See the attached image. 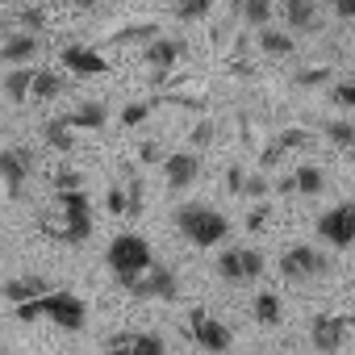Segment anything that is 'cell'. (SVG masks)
Instances as JSON below:
<instances>
[{
  "label": "cell",
  "instance_id": "obj_18",
  "mask_svg": "<svg viewBox=\"0 0 355 355\" xmlns=\"http://www.w3.org/2000/svg\"><path fill=\"white\" fill-rule=\"evenodd\" d=\"M67 88V80L59 71H46V67H34V84H30V105H42V101H55L59 92Z\"/></svg>",
  "mask_w": 355,
  "mask_h": 355
},
{
  "label": "cell",
  "instance_id": "obj_4",
  "mask_svg": "<svg viewBox=\"0 0 355 355\" xmlns=\"http://www.w3.org/2000/svg\"><path fill=\"white\" fill-rule=\"evenodd\" d=\"M38 230H42L51 243L80 247V243H88V234H92V214H55V209H46V214L38 218Z\"/></svg>",
  "mask_w": 355,
  "mask_h": 355
},
{
  "label": "cell",
  "instance_id": "obj_32",
  "mask_svg": "<svg viewBox=\"0 0 355 355\" xmlns=\"http://www.w3.org/2000/svg\"><path fill=\"white\" fill-rule=\"evenodd\" d=\"M171 13L180 17V21H197V17H209V13H214V5H209V0H197V5H175Z\"/></svg>",
  "mask_w": 355,
  "mask_h": 355
},
{
  "label": "cell",
  "instance_id": "obj_11",
  "mask_svg": "<svg viewBox=\"0 0 355 355\" xmlns=\"http://www.w3.org/2000/svg\"><path fill=\"white\" fill-rule=\"evenodd\" d=\"M351 334V318L347 313H322L313 326H309V343L322 351V355H334Z\"/></svg>",
  "mask_w": 355,
  "mask_h": 355
},
{
  "label": "cell",
  "instance_id": "obj_40",
  "mask_svg": "<svg viewBox=\"0 0 355 355\" xmlns=\"http://www.w3.org/2000/svg\"><path fill=\"white\" fill-rule=\"evenodd\" d=\"M243 180H247V175H243V167H230V171H226V189H230L234 197L243 193Z\"/></svg>",
  "mask_w": 355,
  "mask_h": 355
},
{
  "label": "cell",
  "instance_id": "obj_30",
  "mask_svg": "<svg viewBox=\"0 0 355 355\" xmlns=\"http://www.w3.org/2000/svg\"><path fill=\"white\" fill-rule=\"evenodd\" d=\"M239 13H243V17H247L251 26H268L276 9L268 5V0H247V5H239Z\"/></svg>",
  "mask_w": 355,
  "mask_h": 355
},
{
  "label": "cell",
  "instance_id": "obj_22",
  "mask_svg": "<svg viewBox=\"0 0 355 355\" xmlns=\"http://www.w3.org/2000/svg\"><path fill=\"white\" fill-rule=\"evenodd\" d=\"M30 84H34V67H13L5 76V96L17 105H30Z\"/></svg>",
  "mask_w": 355,
  "mask_h": 355
},
{
  "label": "cell",
  "instance_id": "obj_16",
  "mask_svg": "<svg viewBox=\"0 0 355 355\" xmlns=\"http://www.w3.org/2000/svg\"><path fill=\"white\" fill-rule=\"evenodd\" d=\"M38 51H42V38H34V34H5L0 38V59L13 63V67H26Z\"/></svg>",
  "mask_w": 355,
  "mask_h": 355
},
{
  "label": "cell",
  "instance_id": "obj_43",
  "mask_svg": "<svg viewBox=\"0 0 355 355\" xmlns=\"http://www.w3.org/2000/svg\"><path fill=\"white\" fill-rule=\"evenodd\" d=\"M0 355H9V351H5V347H0Z\"/></svg>",
  "mask_w": 355,
  "mask_h": 355
},
{
  "label": "cell",
  "instance_id": "obj_13",
  "mask_svg": "<svg viewBox=\"0 0 355 355\" xmlns=\"http://www.w3.org/2000/svg\"><path fill=\"white\" fill-rule=\"evenodd\" d=\"M280 272H284V280H313L326 272V259L313 247H288L280 255Z\"/></svg>",
  "mask_w": 355,
  "mask_h": 355
},
{
  "label": "cell",
  "instance_id": "obj_1",
  "mask_svg": "<svg viewBox=\"0 0 355 355\" xmlns=\"http://www.w3.org/2000/svg\"><path fill=\"white\" fill-rule=\"evenodd\" d=\"M38 318H46L63 330H80L88 322V305L67 288H51L46 297H38L30 305H17V322H38Z\"/></svg>",
  "mask_w": 355,
  "mask_h": 355
},
{
  "label": "cell",
  "instance_id": "obj_20",
  "mask_svg": "<svg viewBox=\"0 0 355 355\" xmlns=\"http://www.w3.org/2000/svg\"><path fill=\"white\" fill-rule=\"evenodd\" d=\"M51 21H55V9H34V5H26V9L13 13L17 34H34V38H38V30H46Z\"/></svg>",
  "mask_w": 355,
  "mask_h": 355
},
{
  "label": "cell",
  "instance_id": "obj_7",
  "mask_svg": "<svg viewBox=\"0 0 355 355\" xmlns=\"http://www.w3.org/2000/svg\"><path fill=\"white\" fill-rule=\"evenodd\" d=\"M125 293L138 297V301H171L175 293H180V284H175V272H171V268H163V263L155 259V263H150V268H146Z\"/></svg>",
  "mask_w": 355,
  "mask_h": 355
},
{
  "label": "cell",
  "instance_id": "obj_38",
  "mask_svg": "<svg viewBox=\"0 0 355 355\" xmlns=\"http://www.w3.org/2000/svg\"><path fill=\"white\" fill-rule=\"evenodd\" d=\"M193 142H197V146H209V142H214V121H201V125L193 130Z\"/></svg>",
  "mask_w": 355,
  "mask_h": 355
},
{
  "label": "cell",
  "instance_id": "obj_33",
  "mask_svg": "<svg viewBox=\"0 0 355 355\" xmlns=\"http://www.w3.org/2000/svg\"><path fill=\"white\" fill-rule=\"evenodd\" d=\"M326 134H330V142H334V146H343V150L355 142V130H351L347 121H330V125H326Z\"/></svg>",
  "mask_w": 355,
  "mask_h": 355
},
{
  "label": "cell",
  "instance_id": "obj_10",
  "mask_svg": "<svg viewBox=\"0 0 355 355\" xmlns=\"http://www.w3.org/2000/svg\"><path fill=\"white\" fill-rule=\"evenodd\" d=\"M318 234L330 243V247H351V239H355V205H334V209H326L322 218H318Z\"/></svg>",
  "mask_w": 355,
  "mask_h": 355
},
{
  "label": "cell",
  "instance_id": "obj_6",
  "mask_svg": "<svg viewBox=\"0 0 355 355\" xmlns=\"http://www.w3.org/2000/svg\"><path fill=\"white\" fill-rule=\"evenodd\" d=\"M218 276L230 280V284L259 280V276H263V251H259V247H230V251H222Z\"/></svg>",
  "mask_w": 355,
  "mask_h": 355
},
{
  "label": "cell",
  "instance_id": "obj_35",
  "mask_svg": "<svg viewBox=\"0 0 355 355\" xmlns=\"http://www.w3.org/2000/svg\"><path fill=\"white\" fill-rule=\"evenodd\" d=\"M130 334H134V330L113 334V338H109V347H105V355H125V351H130Z\"/></svg>",
  "mask_w": 355,
  "mask_h": 355
},
{
  "label": "cell",
  "instance_id": "obj_3",
  "mask_svg": "<svg viewBox=\"0 0 355 355\" xmlns=\"http://www.w3.org/2000/svg\"><path fill=\"white\" fill-rule=\"evenodd\" d=\"M105 259H109V268H113V276H117L121 288H130V284L155 263L146 239H138V234H117V239L109 243V255H105Z\"/></svg>",
  "mask_w": 355,
  "mask_h": 355
},
{
  "label": "cell",
  "instance_id": "obj_37",
  "mask_svg": "<svg viewBox=\"0 0 355 355\" xmlns=\"http://www.w3.org/2000/svg\"><path fill=\"white\" fill-rule=\"evenodd\" d=\"M146 113H150V105H130V109L121 113V121H125V125H138V121H142Z\"/></svg>",
  "mask_w": 355,
  "mask_h": 355
},
{
  "label": "cell",
  "instance_id": "obj_29",
  "mask_svg": "<svg viewBox=\"0 0 355 355\" xmlns=\"http://www.w3.org/2000/svg\"><path fill=\"white\" fill-rule=\"evenodd\" d=\"M125 355H163V338L159 334H130V351Z\"/></svg>",
  "mask_w": 355,
  "mask_h": 355
},
{
  "label": "cell",
  "instance_id": "obj_39",
  "mask_svg": "<svg viewBox=\"0 0 355 355\" xmlns=\"http://www.w3.org/2000/svg\"><path fill=\"white\" fill-rule=\"evenodd\" d=\"M268 214H272L268 205H259V209H251V218H247V230H251V234H255V230H263V222H268Z\"/></svg>",
  "mask_w": 355,
  "mask_h": 355
},
{
  "label": "cell",
  "instance_id": "obj_17",
  "mask_svg": "<svg viewBox=\"0 0 355 355\" xmlns=\"http://www.w3.org/2000/svg\"><path fill=\"white\" fill-rule=\"evenodd\" d=\"M280 13H284L288 30H313V26H322V9L313 5V0H288V5H280Z\"/></svg>",
  "mask_w": 355,
  "mask_h": 355
},
{
  "label": "cell",
  "instance_id": "obj_28",
  "mask_svg": "<svg viewBox=\"0 0 355 355\" xmlns=\"http://www.w3.org/2000/svg\"><path fill=\"white\" fill-rule=\"evenodd\" d=\"M46 142H51V146H59V150H71V146H76V138H71V125H67L63 117L46 121Z\"/></svg>",
  "mask_w": 355,
  "mask_h": 355
},
{
  "label": "cell",
  "instance_id": "obj_24",
  "mask_svg": "<svg viewBox=\"0 0 355 355\" xmlns=\"http://www.w3.org/2000/svg\"><path fill=\"white\" fill-rule=\"evenodd\" d=\"M155 38H159V26H150V21L121 26L117 34H109V42H113V46H130V42H155Z\"/></svg>",
  "mask_w": 355,
  "mask_h": 355
},
{
  "label": "cell",
  "instance_id": "obj_12",
  "mask_svg": "<svg viewBox=\"0 0 355 355\" xmlns=\"http://www.w3.org/2000/svg\"><path fill=\"white\" fill-rule=\"evenodd\" d=\"M163 180H167V189H171V193L193 189V184L201 180V159H197V155H189V150L167 155V159H163Z\"/></svg>",
  "mask_w": 355,
  "mask_h": 355
},
{
  "label": "cell",
  "instance_id": "obj_41",
  "mask_svg": "<svg viewBox=\"0 0 355 355\" xmlns=\"http://www.w3.org/2000/svg\"><path fill=\"white\" fill-rule=\"evenodd\" d=\"M138 159H142V163H155V159H163L159 142H142V146H138Z\"/></svg>",
  "mask_w": 355,
  "mask_h": 355
},
{
  "label": "cell",
  "instance_id": "obj_15",
  "mask_svg": "<svg viewBox=\"0 0 355 355\" xmlns=\"http://www.w3.org/2000/svg\"><path fill=\"white\" fill-rule=\"evenodd\" d=\"M5 301H13V305H30V301H38V297H46L51 293V284H46V276H38V272H30V276H13V280H5Z\"/></svg>",
  "mask_w": 355,
  "mask_h": 355
},
{
  "label": "cell",
  "instance_id": "obj_34",
  "mask_svg": "<svg viewBox=\"0 0 355 355\" xmlns=\"http://www.w3.org/2000/svg\"><path fill=\"white\" fill-rule=\"evenodd\" d=\"M243 197H268V180H263V175H247V180H243Z\"/></svg>",
  "mask_w": 355,
  "mask_h": 355
},
{
  "label": "cell",
  "instance_id": "obj_2",
  "mask_svg": "<svg viewBox=\"0 0 355 355\" xmlns=\"http://www.w3.org/2000/svg\"><path fill=\"white\" fill-rule=\"evenodd\" d=\"M175 230H180L193 247H222L230 239V218L209 209V205H180L175 209Z\"/></svg>",
  "mask_w": 355,
  "mask_h": 355
},
{
  "label": "cell",
  "instance_id": "obj_27",
  "mask_svg": "<svg viewBox=\"0 0 355 355\" xmlns=\"http://www.w3.org/2000/svg\"><path fill=\"white\" fill-rule=\"evenodd\" d=\"M51 209H55V214H92L84 189H80V193H55V205H51Z\"/></svg>",
  "mask_w": 355,
  "mask_h": 355
},
{
  "label": "cell",
  "instance_id": "obj_8",
  "mask_svg": "<svg viewBox=\"0 0 355 355\" xmlns=\"http://www.w3.org/2000/svg\"><path fill=\"white\" fill-rule=\"evenodd\" d=\"M184 59H189V42L184 38H155V42H146V67H155L159 80L175 76Z\"/></svg>",
  "mask_w": 355,
  "mask_h": 355
},
{
  "label": "cell",
  "instance_id": "obj_26",
  "mask_svg": "<svg viewBox=\"0 0 355 355\" xmlns=\"http://www.w3.org/2000/svg\"><path fill=\"white\" fill-rule=\"evenodd\" d=\"M280 313H284V309H280V297H276V293H259V297H255V322H259V326H276Z\"/></svg>",
  "mask_w": 355,
  "mask_h": 355
},
{
  "label": "cell",
  "instance_id": "obj_19",
  "mask_svg": "<svg viewBox=\"0 0 355 355\" xmlns=\"http://www.w3.org/2000/svg\"><path fill=\"white\" fill-rule=\"evenodd\" d=\"M305 142H309V134H305V130H280V134H276V142L263 150V167L280 163L288 150H297V146H305Z\"/></svg>",
  "mask_w": 355,
  "mask_h": 355
},
{
  "label": "cell",
  "instance_id": "obj_25",
  "mask_svg": "<svg viewBox=\"0 0 355 355\" xmlns=\"http://www.w3.org/2000/svg\"><path fill=\"white\" fill-rule=\"evenodd\" d=\"M293 193H305V197H313V193H322V167H313V163H301L293 175Z\"/></svg>",
  "mask_w": 355,
  "mask_h": 355
},
{
  "label": "cell",
  "instance_id": "obj_9",
  "mask_svg": "<svg viewBox=\"0 0 355 355\" xmlns=\"http://www.w3.org/2000/svg\"><path fill=\"white\" fill-rule=\"evenodd\" d=\"M30 175V150H0V201H17Z\"/></svg>",
  "mask_w": 355,
  "mask_h": 355
},
{
  "label": "cell",
  "instance_id": "obj_42",
  "mask_svg": "<svg viewBox=\"0 0 355 355\" xmlns=\"http://www.w3.org/2000/svg\"><path fill=\"white\" fill-rule=\"evenodd\" d=\"M109 214H125V193L121 189H109Z\"/></svg>",
  "mask_w": 355,
  "mask_h": 355
},
{
  "label": "cell",
  "instance_id": "obj_21",
  "mask_svg": "<svg viewBox=\"0 0 355 355\" xmlns=\"http://www.w3.org/2000/svg\"><path fill=\"white\" fill-rule=\"evenodd\" d=\"M259 46H263V55H272V59H288V55H297L293 34H284V30H259Z\"/></svg>",
  "mask_w": 355,
  "mask_h": 355
},
{
  "label": "cell",
  "instance_id": "obj_23",
  "mask_svg": "<svg viewBox=\"0 0 355 355\" xmlns=\"http://www.w3.org/2000/svg\"><path fill=\"white\" fill-rule=\"evenodd\" d=\"M71 130H101L105 125V105H96V101H88V105H80V109H71L67 117H63Z\"/></svg>",
  "mask_w": 355,
  "mask_h": 355
},
{
  "label": "cell",
  "instance_id": "obj_31",
  "mask_svg": "<svg viewBox=\"0 0 355 355\" xmlns=\"http://www.w3.org/2000/svg\"><path fill=\"white\" fill-rule=\"evenodd\" d=\"M330 80V67L326 63H305L301 71H297V84L301 88H318V84H326Z\"/></svg>",
  "mask_w": 355,
  "mask_h": 355
},
{
  "label": "cell",
  "instance_id": "obj_36",
  "mask_svg": "<svg viewBox=\"0 0 355 355\" xmlns=\"http://www.w3.org/2000/svg\"><path fill=\"white\" fill-rule=\"evenodd\" d=\"M334 105L351 109V105H355V88H351V84H338V88H334Z\"/></svg>",
  "mask_w": 355,
  "mask_h": 355
},
{
  "label": "cell",
  "instance_id": "obj_5",
  "mask_svg": "<svg viewBox=\"0 0 355 355\" xmlns=\"http://www.w3.org/2000/svg\"><path fill=\"white\" fill-rule=\"evenodd\" d=\"M189 334H193V343H197L201 351H209V355H222V351H230V343H234L230 326H226L222 318H214L205 305H197V309L189 313Z\"/></svg>",
  "mask_w": 355,
  "mask_h": 355
},
{
  "label": "cell",
  "instance_id": "obj_14",
  "mask_svg": "<svg viewBox=\"0 0 355 355\" xmlns=\"http://www.w3.org/2000/svg\"><path fill=\"white\" fill-rule=\"evenodd\" d=\"M59 63L71 71V76H105L109 71V63H105V55L96 51V46H63V55H59Z\"/></svg>",
  "mask_w": 355,
  "mask_h": 355
}]
</instances>
